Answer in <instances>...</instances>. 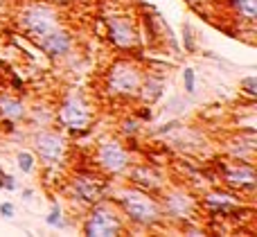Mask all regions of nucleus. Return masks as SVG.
Returning a JSON list of instances; mask_svg holds the SVG:
<instances>
[{"label":"nucleus","mask_w":257,"mask_h":237,"mask_svg":"<svg viewBox=\"0 0 257 237\" xmlns=\"http://www.w3.org/2000/svg\"><path fill=\"white\" fill-rule=\"evenodd\" d=\"M117 208H120L122 217H126L131 224L140 226V228H154V226L163 224V208L156 194L147 192L140 188H124L117 194Z\"/></svg>","instance_id":"nucleus-1"},{"label":"nucleus","mask_w":257,"mask_h":237,"mask_svg":"<svg viewBox=\"0 0 257 237\" xmlns=\"http://www.w3.org/2000/svg\"><path fill=\"white\" fill-rule=\"evenodd\" d=\"M142 68L131 59H117L108 66L104 84H106V93L115 99H133L138 97V90L142 84Z\"/></svg>","instance_id":"nucleus-2"},{"label":"nucleus","mask_w":257,"mask_h":237,"mask_svg":"<svg viewBox=\"0 0 257 237\" xmlns=\"http://www.w3.org/2000/svg\"><path fill=\"white\" fill-rule=\"evenodd\" d=\"M81 230L88 237H117L124 233V219H122V212L115 206H111L102 199V201L90 206Z\"/></svg>","instance_id":"nucleus-3"},{"label":"nucleus","mask_w":257,"mask_h":237,"mask_svg":"<svg viewBox=\"0 0 257 237\" xmlns=\"http://www.w3.org/2000/svg\"><path fill=\"white\" fill-rule=\"evenodd\" d=\"M160 208H163V217L181 224L183 228L196 221L199 215V201L196 197L185 188H169L163 190V197L158 199Z\"/></svg>","instance_id":"nucleus-4"},{"label":"nucleus","mask_w":257,"mask_h":237,"mask_svg":"<svg viewBox=\"0 0 257 237\" xmlns=\"http://www.w3.org/2000/svg\"><path fill=\"white\" fill-rule=\"evenodd\" d=\"M57 122L68 131H86L93 122V108L90 104L86 102V97L77 90H70L66 97L61 99L59 104V111H57Z\"/></svg>","instance_id":"nucleus-5"},{"label":"nucleus","mask_w":257,"mask_h":237,"mask_svg":"<svg viewBox=\"0 0 257 237\" xmlns=\"http://www.w3.org/2000/svg\"><path fill=\"white\" fill-rule=\"evenodd\" d=\"M95 165L106 176H122L131 165V154L117 138H104L95 147Z\"/></svg>","instance_id":"nucleus-6"},{"label":"nucleus","mask_w":257,"mask_h":237,"mask_svg":"<svg viewBox=\"0 0 257 237\" xmlns=\"http://www.w3.org/2000/svg\"><path fill=\"white\" fill-rule=\"evenodd\" d=\"M18 23H21V30L34 41L50 34L57 27H61L59 14L50 5H30V7H25L18 16Z\"/></svg>","instance_id":"nucleus-7"},{"label":"nucleus","mask_w":257,"mask_h":237,"mask_svg":"<svg viewBox=\"0 0 257 237\" xmlns=\"http://www.w3.org/2000/svg\"><path fill=\"white\" fill-rule=\"evenodd\" d=\"M34 152L41 158L48 170H57L63 161H66V152H68V143L59 131L52 129H41L34 134Z\"/></svg>","instance_id":"nucleus-8"},{"label":"nucleus","mask_w":257,"mask_h":237,"mask_svg":"<svg viewBox=\"0 0 257 237\" xmlns=\"http://www.w3.org/2000/svg\"><path fill=\"white\" fill-rule=\"evenodd\" d=\"M70 190L75 194V199L93 206V203L106 199L108 183L99 174H95V172H77L70 181Z\"/></svg>","instance_id":"nucleus-9"},{"label":"nucleus","mask_w":257,"mask_h":237,"mask_svg":"<svg viewBox=\"0 0 257 237\" xmlns=\"http://www.w3.org/2000/svg\"><path fill=\"white\" fill-rule=\"evenodd\" d=\"M219 172L223 176V183L239 192H255L257 174L250 161H230L228 165H219Z\"/></svg>","instance_id":"nucleus-10"},{"label":"nucleus","mask_w":257,"mask_h":237,"mask_svg":"<svg viewBox=\"0 0 257 237\" xmlns=\"http://www.w3.org/2000/svg\"><path fill=\"white\" fill-rule=\"evenodd\" d=\"M108 25V41L120 50H136L140 45V32L133 25L131 18L126 16H113L106 18Z\"/></svg>","instance_id":"nucleus-11"},{"label":"nucleus","mask_w":257,"mask_h":237,"mask_svg":"<svg viewBox=\"0 0 257 237\" xmlns=\"http://www.w3.org/2000/svg\"><path fill=\"white\" fill-rule=\"evenodd\" d=\"M126 179L131 181V185L140 190H147V192L156 194V192H163L165 190V179L156 167L147 165V163H136V165H128V170L124 172Z\"/></svg>","instance_id":"nucleus-12"},{"label":"nucleus","mask_w":257,"mask_h":237,"mask_svg":"<svg viewBox=\"0 0 257 237\" xmlns=\"http://www.w3.org/2000/svg\"><path fill=\"white\" fill-rule=\"evenodd\" d=\"M36 45H39L50 59H61V57H68V54L72 52L75 39H72V34L68 30L57 27V30H52L50 34L41 36V39L36 41Z\"/></svg>","instance_id":"nucleus-13"},{"label":"nucleus","mask_w":257,"mask_h":237,"mask_svg":"<svg viewBox=\"0 0 257 237\" xmlns=\"http://www.w3.org/2000/svg\"><path fill=\"white\" fill-rule=\"evenodd\" d=\"M203 206H208L210 210H214L217 215H232L241 208V201L230 192H210L203 197Z\"/></svg>","instance_id":"nucleus-14"},{"label":"nucleus","mask_w":257,"mask_h":237,"mask_svg":"<svg viewBox=\"0 0 257 237\" xmlns=\"http://www.w3.org/2000/svg\"><path fill=\"white\" fill-rule=\"evenodd\" d=\"M27 115H30V108H27V104L21 97L0 95V117H7L12 122H21V120H27Z\"/></svg>","instance_id":"nucleus-15"},{"label":"nucleus","mask_w":257,"mask_h":237,"mask_svg":"<svg viewBox=\"0 0 257 237\" xmlns=\"http://www.w3.org/2000/svg\"><path fill=\"white\" fill-rule=\"evenodd\" d=\"M165 93V79L163 77H156V75H145L142 77V84L140 90H138V97L142 99L145 104H154L163 97Z\"/></svg>","instance_id":"nucleus-16"},{"label":"nucleus","mask_w":257,"mask_h":237,"mask_svg":"<svg viewBox=\"0 0 257 237\" xmlns=\"http://www.w3.org/2000/svg\"><path fill=\"white\" fill-rule=\"evenodd\" d=\"M232 12L239 18H244L246 23L257 21V0H230Z\"/></svg>","instance_id":"nucleus-17"},{"label":"nucleus","mask_w":257,"mask_h":237,"mask_svg":"<svg viewBox=\"0 0 257 237\" xmlns=\"http://www.w3.org/2000/svg\"><path fill=\"white\" fill-rule=\"evenodd\" d=\"M16 165H18V170L23 172V174H32L34 172V167H36V158H34V154L32 152H18L16 154Z\"/></svg>","instance_id":"nucleus-18"},{"label":"nucleus","mask_w":257,"mask_h":237,"mask_svg":"<svg viewBox=\"0 0 257 237\" xmlns=\"http://www.w3.org/2000/svg\"><path fill=\"white\" fill-rule=\"evenodd\" d=\"M45 224L52 226V228H63V226H66V221H63V212H61V208H59L57 203L52 206L50 215L45 217Z\"/></svg>","instance_id":"nucleus-19"},{"label":"nucleus","mask_w":257,"mask_h":237,"mask_svg":"<svg viewBox=\"0 0 257 237\" xmlns=\"http://www.w3.org/2000/svg\"><path fill=\"white\" fill-rule=\"evenodd\" d=\"M183 88H185L187 95L194 93V88H196V72H194V68H185V70H183Z\"/></svg>","instance_id":"nucleus-20"},{"label":"nucleus","mask_w":257,"mask_h":237,"mask_svg":"<svg viewBox=\"0 0 257 237\" xmlns=\"http://www.w3.org/2000/svg\"><path fill=\"white\" fill-rule=\"evenodd\" d=\"M239 86L244 88V93L248 95V97H257V77L255 75L244 77V79L239 81Z\"/></svg>","instance_id":"nucleus-21"},{"label":"nucleus","mask_w":257,"mask_h":237,"mask_svg":"<svg viewBox=\"0 0 257 237\" xmlns=\"http://www.w3.org/2000/svg\"><path fill=\"white\" fill-rule=\"evenodd\" d=\"M183 45H185V50L187 52H194L196 50V43H194V34H192V27L187 25H183Z\"/></svg>","instance_id":"nucleus-22"},{"label":"nucleus","mask_w":257,"mask_h":237,"mask_svg":"<svg viewBox=\"0 0 257 237\" xmlns=\"http://www.w3.org/2000/svg\"><path fill=\"white\" fill-rule=\"evenodd\" d=\"M0 217H5V219H14V217H16V208H14L12 201L0 203Z\"/></svg>","instance_id":"nucleus-23"},{"label":"nucleus","mask_w":257,"mask_h":237,"mask_svg":"<svg viewBox=\"0 0 257 237\" xmlns=\"http://www.w3.org/2000/svg\"><path fill=\"white\" fill-rule=\"evenodd\" d=\"M122 127H124V134L126 136H136L138 131H140V122H138L136 117H131V120H124V122H122Z\"/></svg>","instance_id":"nucleus-24"},{"label":"nucleus","mask_w":257,"mask_h":237,"mask_svg":"<svg viewBox=\"0 0 257 237\" xmlns=\"http://www.w3.org/2000/svg\"><path fill=\"white\" fill-rule=\"evenodd\" d=\"M0 181H3V190H12V192L14 190H18V183H16V179H14L12 174H5L3 172V174H0Z\"/></svg>","instance_id":"nucleus-25"},{"label":"nucleus","mask_w":257,"mask_h":237,"mask_svg":"<svg viewBox=\"0 0 257 237\" xmlns=\"http://www.w3.org/2000/svg\"><path fill=\"white\" fill-rule=\"evenodd\" d=\"M0 131H3V134H14V131H16V122L3 117V120H0Z\"/></svg>","instance_id":"nucleus-26"},{"label":"nucleus","mask_w":257,"mask_h":237,"mask_svg":"<svg viewBox=\"0 0 257 237\" xmlns=\"http://www.w3.org/2000/svg\"><path fill=\"white\" fill-rule=\"evenodd\" d=\"M190 5H196V3H203V0H187Z\"/></svg>","instance_id":"nucleus-27"}]
</instances>
